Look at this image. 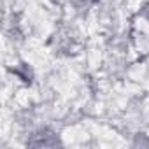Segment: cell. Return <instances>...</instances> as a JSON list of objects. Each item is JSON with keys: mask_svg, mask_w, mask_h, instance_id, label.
I'll return each instance as SVG.
<instances>
[{"mask_svg": "<svg viewBox=\"0 0 149 149\" xmlns=\"http://www.w3.org/2000/svg\"><path fill=\"white\" fill-rule=\"evenodd\" d=\"M144 14H146V18H147V19H149V9H147V11H146V13H144Z\"/></svg>", "mask_w": 149, "mask_h": 149, "instance_id": "cell-1", "label": "cell"}]
</instances>
